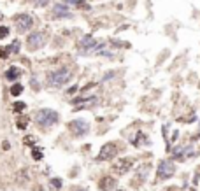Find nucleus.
<instances>
[{"label":"nucleus","mask_w":200,"mask_h":191,"mask_svg":"<svg viewBox=\"0 0 200 191\" xmlns=\"http://www.w3.org/2000/svg\"><path fill=\"white\" fill-rule=\"evenodd\" d=\"M9 49H11V53H18V51H19V42L14 40L12 44H9Z\"/></svg>","instance_id":"4468645a"},{"label":"nucleus","mask_w":200,"mask_h":191,"mask_svg":"<svg viewBox=\"0 0 200 191\" xmlns=\"http://www.w3.org/2000/svg\"><path fill=\"white\" fill-rule=\"evenodd\" d=\"M53 14H54V16H58V18H69V16H70V11L67 9L65 4H58V6H54Z\"/></svg>","instance_id":"9b49d317"},{"label":"nucleus","mask_w":200,"mask_h":191,"mask_svg":"<svg viewBox=\"0 0 200 191\" xmlns=\"http://www.w3.org/2000/svg\"><path fill=\"white\" fill-rule=\"evenodd\" d=\"M51 186H53V189H60L62 188V179H51Z\"/></svg>","instance_id":"2eb2a0df"},{"label":"nucleus","mask_w":200,"mask_h":191,"mask_svg":"<svg viewBox=\"0 0 200 191\" xmlns=\"http://www.w3.org/2000/svg\"><path fill=\"white\" fill-rule=\"evenodd\" d=\"M60 119V116L56 110L53 109H40L37 110V114H35V123H37L40 128H49V126L56 125Z\"/></svg>","instance_id":"f03ea898"},{"label":"nucleus","mask_w":200,"mask_h":191,"mask_svg":"<svg viewBox=\"0 0 200 191\" xmlns=\"http://www.w3.org/2000/svg\"><path fill=\"white\" fill-rule=\"evenodd\" d=\"M74 191H88V189H86V188H76Z\"/></svg>","instance_id":"4be33fe9"},{"label":"nucleus","mask_w":200,"mask_h":191,"mask_svg":"<svg viewBox=\"0 0 200 191\" xmlns=\"http://www.w3.org/2000/svg\"><path fill=\"white\" fill-rule=\"evenodd\" d=\"M14 27H16V30L19 33L28 32V30L33 27V18L30 16V14H18V16L14 18Z\"/></svg>","instance_id":"20e7f679"},{"label":"nucleus","mask_w":200,"mask_h":191,"mask_svg":"<svg viewBox=\"0 0 200 191\" xmlns=\"http://www.w3.org/2000/svg\"><path fill=\"white\" fill-rule=\"evenodd\" d=\"M114 186H116L114 177H102V179L98 181V189L100 191H111Z\"/></svg>","instance_id":"9d476101"},{"label":"nucleus","mask_w":200,"mask_h":191,"mask_svg":"<svg viewBox=\"0 0 200 191\" xmlns=\"http://www.w3.org/2000/svg\"><path fill=\"white\" fill-rule=\"evenodd\" d=\"M72 76H74V74H72V69L62 67L58 70H53L51 74H48V84L51 88H62L70 81Z\"/></svg>","instance_id":"f257e3e1"},{"label":"nucleus","mask_w":200,"mask_h":191,"mask_svg":"<svg viewBox=\"0 0 200 191\" xmlns=\"http://www.w3.org/2000/svg\"><path fill=\"white\" fill-rule=\"evenodd\" d=\"M14 110H16V112L25 110V104H23V102H16V104H14Z\"/></svg>","instance_id":"f3484780"},{"label":"nucleus","mask_w":200,"mask_h":191,"mask_svg":"<svg viewBox=\"0 0 200 191\" xmlns=\"http://www.w3.org/2000/svg\"><path fill=\"white\" fill-rule=\"evenodd\" d=\"M32 156H33V160H40V158H42V153H40L39 149H33V151H32Z\"/></svg>","instance_id":"a211bd4d"},{"label":"nucleus","mask_w":200,"mask_h":191,"mask_svg":"<svg viewBox=\"0 0 200 191\" xmlns=\"http://www.w3.org/2000/svg\"><path fill=\"white\" fill-rule=\"evenodd\" d=\"M98 46H100V44H98L91 35H86V37L79 42V53H83V55H86V53H95V51H98Z\"/></svg>","instance_id":"1a4fd4ad"},{"label":"nucleus","mask_w":200,"mask_h":191,"mask_svg":"<svg viewBox=\"0 0 200 191\" xmlns=\"http://www.w3.org/2000/svg\"><path fill=\"white\" fill-rule=\"evenodd\" d=\"M21 93H23V86H21V84H14V86L11 88V95H14V97L21 95Z\"/></svg>","instance_id":"ddd939ff"},{"label":"nucleus","mask_w":200,"mask_h":191,"mask_svg":"<svg viewBox=\"0 0 200 191\" xmlns=\"http://www.w3.org/2000/svg\"><path fill=\"white\" fill-rule=\"evenodd\" d=\"M116 154H118V146L114 142H107V144H104L100 147V151L97 154V160L98 161H107V160L114 158Z\"/></svg>","instance_id":"39448f33"},{"label":"nucleus","mask_w":200,"mask_h":191,"mask_svg":"<svg viewBox=\"0 0 200 191\" xmlns=\"http://www.w3.org/2000/svg\"><path fill=\"white\" fill-rule=\"evenodd\" d=\"M116 191H125V189H116Z\"/></svg>","instance_id":"5701e85b"},{"label":"nucleus","mask_w":200,"mask_h":191,"mask_svg":"<svg viewBox=\"0 0 200 191\" xmlns=\"http://www.w3.org/2000/svg\"><path fill=\"white\" fill-rule=\"evenodd\" d=\"M134 167V158H130V156H126V158H119L114 161L113 165V170L116 172V174L119 175H125L126 172H130V168Z\"/></svg>","instance_id":"6e6552de"},{"label":"nucleus","mask_w":200,"mask_h":191,"mask_svg":"<svg viewBox=\"0 0 200 191\" xmlns=\"http://www.w3.org/2000/svg\"><path fill=\"white\" fill-rule=\"evenodd\" d=\"M9 35V28L7 27H0V39H6Z\"/></svg>","instance_id":"dca6fc26"},{"label":"nucleus","mask_w":200,"mask_h":191,"mask_svg":"<svg viewBox=\"0 0 200 191\" xmlns=\"http://www.w3.org/2000/svg\"><path fill=\"white\" fill-rule=\"evenodd\" d=\"M33 140H35L33 137H25V142H27V144H28V142H33Z\"/></svg>","instance_id":"aec40b11"},{"label":"nucleus","mask_w":200,"mask_h":191,"mask_svg":"<svg viewBox=\"0 0 200 191\" xmlns=\"http://www.w3.org/2000/svg\"><path fill=\"white\" fill-rule=\"evenodd\" d=\"M141 142H147V139L142 133H139V137H137V140H135V146H141Z\"/></svg>","instance_id":"6ab92c4d"},{"label":"nucleus","mask_w":200,"mask_h":191,"mask_svg":"<svg viewBox=\"0 0 200 191\" xmlns=\"http://www.w3.org/2000/svg\"><path fill=\"white\" fill-rule=\"evenodd\" d=\"M46 2L48 0H39V6H46Z\"/></svg>","instance_id":"412c9836"},{"label":"nucleus","mask_w":200,"mask_h":191,"mask_svg":"<svg viewBox=\"0 0 200 191\" xmlns=\"http://www.w3.org/2000/svg\"><path fill=\"white\" fill-rule=\"evenodd\" d=\"M174 172H176V165H174L170 160H163V161H160V165H158L156 175L160 179H170L174 175Z\"/></svg>","instance_id":"423d86ee"},{"label":"nucleus","mask_w":200,"mask_h":191,"mask_svg":"<svg viewBox=\"0 0 200 191\" xmlns=\"http://www.w3.org/2000/svg\"><path fill=\"white\" fill-rule=\"evenodd\" d=\"M44 44H46V35H44V32H32L27 37V46H28L30 51L40 49Z\"/></svg>","instance_id":"7ed1b4c3"},{"label":"nucleus","mask_w":200,"mask_h":191,"mask_svg":"<svg viewBox=\"0 0 200 191\" xmlns=\"http://www.w3.org/2000/svg\"><path fill=\"white\" fill-rule=\"evenodd\" d=\"M69 130H70L72 135H76V137H83V135H86L88 130H90V125H88L84 119H74L69 123Z\"/></svg>","instance_id":"0eeeda50"},{"label":"nucleus","mask_w":200,"mask_h":191,"mask_svg":"<svg viewBox=\"0 0 200 191\" xmlns=\"http://www.w3.org/2000/svg\"><path fill=\"white\" fill-rule=\"evenodd\" d=\"M19 77H21V70L16 69V67H11V69L6 72V79H7V81H16V79H19Z\"/></svg>","instance_id":"f8f14e48"}]
</instances>
